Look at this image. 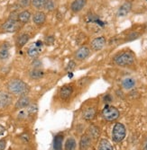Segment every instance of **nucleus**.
Returning <instances> with one entry per match:
<instances>
[{
	"mask_svg": "<svg viewBox=\"0 0 147 150\" xmlns=\"http://www.w3.org/2000/svg\"><path fill=\"white\" fill-rule=\"evenodd\" d=\"M6 90L12 95H27L31 90L28 84L20 78H12L6 83Z\"/></svg>",
	"mask_w": 147,
	"mask_h": 150,
	"instance_id": "f257e3e1",
	"label": "nucleus"
},
{
	"mask_svg": "<svg viewBox=\"0 0 147 150\" xmlns=\"http://www.w3.org/2000/svg\"><path fill=\"white\" fill-rule=\"evenodd\" d=\"M113 61L118 67H132L136 63V56L130 51H123L116 54L113 59Z\"/></svg>",
	"mask_w": 147,
	"mask_h": 150,
	"instance_id": "f03ea898",
	"label": "nucleus"
},
{
	"mask_svg": "<svg viewBox=\"0 0 147 150\" xmlns=\"http://www.w3.org/2000/svg\"><path fill=\"white\" fill-rule=\"evenodd\" d=\"M101 116L106 121H115L119 118L120 112L115 106L106 105L101 112Z\"/></svg>",
	"mask_w": 147,
	"mask_h": 150,
	"instance_id": "7ed1b4c3",
	"label": "nucleus"
},
{
	"mask_svg": "<svg viewBox=\"0 0 147 150\" xmlns=\"http://www.w3.org/2000/svg\"><path fill=\"white\" fill-rule=\"evenodd\" d=\"M126 135V129L124 124L117 122L115 124L112 130V139L116 143H120L124 140Z\"/></svg>",
	"mask_w": 147,
	"mask_h": 150,
	"instance_id": "20e7f679",
	"label": "nucleus"
},
{
	"mask_svg": "<svg viewBox=\"0 0 147 150\" xmlns=\"http://www.w3.org/2000/svg\"><path fill=\"white\" fill-rule=\"evenodd\" d=\"M22 27V24L17 20L7 19L0 26V29L3 33H14L18 32Z\"/></svg>",
	"mask_w": 147,
	"mask_h": 150,
	"instance_id": "39448f33",
	"label": "nucleus"
},
{
	"mask_svg": "<svg viewBox=\"0 0 147 150\" xmlns=\"http://www.w3.org/2000/svg\"><path fill=\"white\" fill-rule=\"evenodd\" d=\"M91 54V50H90V48L88 47V46H81L79 47L75 52H74V59L77 60V61H84L86 60Z\"/></svg>",
	"mask_w": 147,
	"mask_h": 150,
	"instance_id": "423d86ee",
	"label": "nucleus"
},
{
	"mask_svg": "<svg viewBox=\"0 0 147 150\" xmlns=\"http://www.w3.org/2000/svg\"><path fill=\"white\" fill-rule=\"evenodd\" d=\"M13 103L12 94L6 91H0V110L6 109Z\"/></svg>",
	"mask_w": 147,
	"mask_h": 150,
	"instance_id": "0eeeda50",
	"label": "nucleus"
},
{
	"mask_svg": "<svg viewBox=\"0 0 147 150\" xmlns=\"http://www.w3.org/2000/svg\"><path fill=\"white\" fill-rule=\"evenodd\" d=\"M106 44V39L104 36L94 38L90 42V49L94 51H99L105 48Z\"/></svg>",
	"mask_w": 147,
	"mask_h": 150,
	"instance_id": "6e6552de",
	"label": "nucleus"
},
{
	"mask_svg": "<svg viewBox=\"0 0 147 150\" xmlns=\"http://www.w3.org/2000/svg\"><path fill=\"white\" fill-rule=\"evenodd\" d=\"M73 91H74V88L72 85H64L59 90V97L62 101L69 100L71 97Z\"/></svg>",
	"mask_w": 147,
	"mask_h": 150,
	"instance_id": "1a4fd4ad",
	"label": "nucleus"
},
{
	"mask_svg": "<svg viewBox=\"0 0 147 150\" xmlns=\"http://www.w3.org/2000/svg\"><path fill=\"white\" fill-rule=\"evenodd\" d=\"M47 19L46 13L43 11H38L34 13V16H32V20L34 23L37 26H42L45 23Z\"/></svg>",
	"mask_w": 147,
	"mask_h": 150,
	"instance_id": "9d476101",
	"label": "nucleus"
},
{
	"mask_svg": "<svg viewBox=\"0 0 147 150\" xmlns=\"http://www.w3.org/2000/svg\"><path fill=\"white\" fill-rule=\"evenodd\" d=\"M97 115V107L96 106H88L82 112V118L87 121H91L94 120Z\"/></svg>",
	"mask_w": 147,
	"mask_h": 150,
	"instance_id": "9b49d317",
	"label": "nucleus"
},
{
	"mask_svg": "<svg viewBox=\"0 0 147 150\" xmlns=\"http://www.w3.org/2000/svg\"><path fill=\"white\" fill-rule=\"evenodd\" d=\"M30 103H31V99L28 95H22L16 101L15 104V109L16 110H23V109L28 107Z\"/></svg>",
	"mask_w": 147,
	"mask_h": 150,
	"instance_id": "f8f14e48",
	"label": "nucleus"
},
{
	"mask_svg": "<svg viewBox=\"0 0 147 150\" xmlns=\"http://www.w3.org/2000/svg\"><path fill=\"white\" fill-rule=\"evenodd\" d=\"M29 78L31 80H40L44 77L45 76V72L44 71V69H42L41 67H34L33 69H31L29 71Z\"/></svg>",
	"mask_w": 147,
	"mask_h": 150,
	"instance_id": "ddd939ff",
	"label": "nucleus"
},
{
	"mask_svg": "<svg viewBox=\"0 0 147 150\" xmlns=\"http://www.w3.org/2000/svg\"><path fill=\"white\" fill-rule=\"evenodd\" d=\"M91 142L92 139L89 136L87 133L83 134L79 139V150H88L91 146Z\"/></svg>",
	"mask_w": 147,
	"mask_h": 150,
	"instance_id": "4468645a",
	"label": "nucleus"
},
{
	"mask_svg": "<svg viewBox=\"0 0 147 150\" xmlns=\"http://www.w3.org/2000/svg\"><path fill=\"white\" fill-rule=\"evenodd\" d=\"M132 3L131 2H125L121 6L118 8L117 11V16L118 17H124L126 16H127L130 13V11L132 10Z\"/></svg>",
	"mask_w": 147,
	"mask_h": 150,
	"instance_id": "2eb2a0df",
	"label": "nucleus"
},
{
	"mask_svg": "<svg viewBox=\"0 0 147 150\" xmlns=\"http://www.w3.org/2000/svg\"><path fill=\"white\" fill-rule=\"evenodd\" d=\"M87 5V0H74L71 5V10L77 13L81 12Z\"/></svg>",
	"mask_w": 147,
	"mask_h": 150,
	"instance_id": "dca6fc26",
	"label": "nucleus"
},
{
	"mask_svg": "<svg viewBox=\"0 0 147 150\" xmlns=\"http://www.w3.org/2000/svg\"><path fill=\"white\" fill-rule=\"evenodd\" d=\"M32 18V15L30 11L28 10H23L18 13V16H17V21L21 23V24H25V23H28L30 22Z\"/></svg>",
	"mask_w": 147,
	"mask_h": 150,
	"instance_id": "f3484780",
	"label": "nucleus"
},
{
	"mask_svg": "<svg viewBox=\"0 0 147 150\" xmlns=\"http://www.w3.org/2000/svg\"><path fill=\"white\" fill-rule=\"evenodd\" d=\"M87 134L91 138L92 140H97L100 136V129L97 125L92 124L88 128Z\"/></svg>",
	"mask_w": 147,
	"mask_h": 150,
	"instance_id": "a211bd4d",
	"label": "nucleus"
},
{
	"mask_svg": "<svg viewBox=\"0 0 147 150\" xmlns=\"http://www.w3.org/2000/svg\"><path fill=\"white\" fill-rule=\"evenodd\" d=\"M136 85V81L133 77H125L121 82V86L125 90H131Z\"/></svg>",
	"mask_w": 147,
	"mask_h": 150,
	"instance_id": "6ab92c4d",
	"label": "nucleus"
},
{
	"mask_svg": "<svg viewBox=\"0 0 147 150\" xmlns=\"http://www.w3.org/2000/svg\"><path fill=\"white\" fill-rule=\"evenodd\" d=\"M30 40V35L27 33H22L20 34L16 40V45L18 49H22L26 43L29 42Z\"/></svg>",
	"mask_w": 147,
	"mask_h": 150,
	"instance_id": "aec40b11",
	"label": "nucleus"
},
{
	"mask_svg": "<svg viewBox=\"0 0 147 150\" xmlns=\"http://www.w3.org/2000/svg\"><path fill=\"white\" fill-rule=\"evenodd\" d=\"M42 51V48L41 47H38L35 43L32 46H30L27 49V55L32 58V59H36L39 57L40 53Z\"/></svg>",
	"mask_w": 147,
	"mask_h": 150,
	"instance_id": "412c9836",
	"label": "nucleus"
},
{
	"mask_svg": "<svg viewBox=\"0 0 147 150\" xmlns=\"http://www.w3.org/2000/svg\"><path fill=\"white\" fill-rule=\"evenodd\" d=\"M10 44L7 42H5L1 45V50H0V59L1 60H6L10 57Z\"/></svg>",
	"mask_w": 147,
	"mask_h": 150,
	"instance_id": "4be33fe9",
	"label": "nucleus"
},
{
	"mask_svg": "<svg viewBox=\"0 0 147 150\" xmlns=\"http://www.w3.org/2000/svg\"><path fill=\"white\" fill-rule=\"evenodd\" d=\"M62 141H63V135L57 134L53 139V149L54 150H61L62 149Z\"/></svg>",
	"mask_w": 147,
	"mask_h": 150,
	"instance_id": "5701e85b",
	"label": "nucleus"
},
{
	"mask_svg": "<svg viewBox=\"0 0 147 150\" xmlns=\"http://www.w3.org/2000/svg\"><path fill=\"white\" fill-rule=\"evenodd\" d=\"M76 147H77V143L74 138L70 137L66 139L65 144H64L65 150H76Z\"/></svg>",
	"mask_w": 147,
	"mask_h": 150,
	"instance_id": "b1692460",
	"label": "nucleus"
},
{
	"mask_svg": "<svg viewBox=\"0 0 147 150\" xmlns=\"http://www.w3.org/2000/svg\"><path fill=\"white\" fill-rule=\"evenodd\" d=\"M98 150H114V149L111 143L108 139H102L98 145Z\"/></svg>",
	"mask_w": 147,
	"mask_h": 150,
	"instance_id": "393cba45",
	"label": "nucleus"
},
{
	"mask_svg": "<svg viewBox=\"0 0 147 150\" xmlns=\"http://www.w3.org/2000/svg\"><path fill=\"white\" fill-rule=\"evenodd\" d=\"M26 112H27L29 117L34 116L38 112V106L36 103H30L28 107H26Z\"/></svg>",
	"mask_w": 147,
	"mask_h": 150,
	"instance_id": "a878e982",
	"label": "nucleus"
},
{
	"mask_svg": "<svg viewBox=\"0 0 147 150\" xmlns=\"http://www.w3.org/2000/svg\"><path fill=\"white\" fill-rule=\"evenodd\" d=\"M45 2H46V0H32L31 5L34 8H36L38 10H41V9H44Z\"/></svg>",
	"mask_w": 147,
	"mask_h": 150,
	"instance_id": "bb28decb",
	"label": "nucleus"
},
{
	"mask_svg": "<svg viewBox=\"0 0 147 150\" xmlns=\"http://www.w3.org/2000/svg\"><path fill=\"white\" fill-rule=\"evenodd\" d=\"M54 8H55V2L53 1V0H46L44 9L46 10V11L51 12V11L54 10Z\"/></svg>",
	"mask_w": 147,
	"mask_h": 150,
	"instance_id": "cd10ccee",
	"label": "nucleus"
},
{
	"mask_svg": "<svg viewBox=\"0 0 147 150\" xmlns=\"http://www.w3.org/2000/svg\"><path fill=\"white\" fill-rule=\"evenodd\" d=\"M54 42H55V37L53 35H49V36L45 37V39H44V43L47 46L52 45L53 43H54Z\"/></svg>",
	"mask_w": 147,
	"mask_h": 150,
	"instance_id": "c85d7f7f",
	"label": "nucleus"
},
{
	"mask_svg": "<svg viewBox=\"0 0 147 150\" xmlns=\"http://www.w3.org/2000/svg\"><path fill=\"white\" fill-rule=\"evenodd\" d=\"M75 69H76V61H75V60H71V61L68 63V65H67L65 70L71 72V71H73Z\"/></svg>",
	"mask_w": 147,
	"mask_h": 150,
	"instance_id": "c756f323",
	"label": "nucleus"
},
{
	"mask_svg": "<svg viewBox=\"0 0 147 150\" xmlns=\"http://www.w3.org/2000/svg\"><path fill=\"white\" fill-rule=\"evenodd\" d=\"M31 4H32V1H31V0H19V2H18L19 6L22 7V8H26V7H28Z\"/></svg>",
	"mask_w": 147,
	"mask_h": 150,
	"instance_id": "7c9ffc66",
	"label": "nucleus"
},
{
	"mask_svg": "<svg viewBox=\"0 0 147 150\" xmlns=\"http://www.w3.org/2000/svg\"><path fill=\"white\" fill-rule=\"evenodd\" d=\"M20 139L24 142V143H28L30 141V137L27 133H23L20 136Z\"/></svg>",
	"mask_w": 147,
	"mask_h": 150,
	"instance_id": "2f4dec72",
	"label": "nucleus"
},
{
	"mask_svg": "<svg viewBox=\"0 0 147 150\" xmlns=\"http://www.w3.org/2000/svg\"><path fill=\"white\" fill-rule=\"evenodd\" d=\"M6 147V140L5 139H0V150H5Z\"/></svg>",
	"mask_w": 147,
	"mask_h": 150,
	"instance_id": "473e14b6",
	"label": "nucleus"
},
{
	"mask_svg": "<svg viewBox=\"0 0 147 150\" xmlns=\"http://www.w3.org/2000/svg\"><path fill=\"white\" fill-rule=\"evenodd\" d=\"M139 37V34H137L136 33H132L129 36H128V40H133Z\"/></svg>",
	"mask_w": 147,
	"mask_h": 150,
	"instance_id": "72a5a7b5",
	"label": "nucleus"
},
{
	"mask_svg": "<svg viewBox=\"0 0 147 150\" xmlns=\"http://www.w3.org/2000/svg\"><path fill=\"white\" fill-rule=\"evenodd\" d=\"M5 132H6V128H5L3 125L0 124V136H1V135H4Z\"/></svg>",
	"mask_w": 147,
	"mask_h": 150,
	"instance_id": "f704fd0d",
	"label": "nucleus"
},
{
	"mask_svg": "<svg viewBox=\"0 0 147 150\" xmlns=\"http://www.w3.org/2000/svg\"><path fill=\"white\" fill-rule=\"evenodd\" d=\"M143 150H147V137H146V139H145L144 141H143Z\"/></svg>",
	"mask_w": 147,
	"mask_h": 150,
	"instance_id": "c9c22d12",
	"label": "nucleus"
}]
</instances>
